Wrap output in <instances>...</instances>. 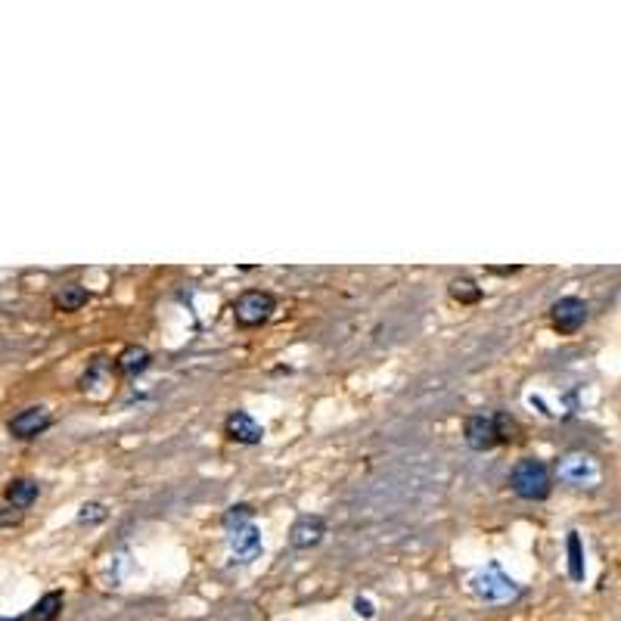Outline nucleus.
<instances>
[{"label":"nucleus","mask_w":621,"mask_h":621,"mask_svg":"<svg viewBox=\"0 0 621 621\" xmlns=\"http://www.w3.org/2000/svg\"><path fill=\"white\" fill-rule=\"evenodd\" d=\"M510 488L522 501H547L553 491V475L550 466L541 457H522L516 460L510 473Z\"/></svg>","instance_id":"f257e3e1"},{"label":"nucleus","mask_w":621,"mask_h":621,"mask_svg":"<svg viewBox=\"0 0 621 621\" xmlns=\"http://www.w3.org/2000/svg\"><path fill=\"white\" fill-rule=\"evenodd\" d=\"M274 310H277L274 295L264 292V290H249V292H242L237 301H233V321H237L239 327L252 330V327L268 323L270 317H274Z\"/></svg>","instance_id":"f03ea898"},{"label":"nucleus","mask_w":621,"mask_h":621,"mask_svg":"<svg viewBox=\"0 0 621 621\" xmlns=\"http://www.w3.org/2000/svg\"><path fill=\"white\" fill-rule=\"evenodd\" d=\"M587 321V301L578 299V295H565V299L553 301L550 308V323L559 336H575Z\"/></svg>","instance_id":"7ed1b4c3"},{"label":"nucleus","mask_w":621,"mask_h":621,"mask_svg":"<svg viewBox=\"0 0 621 621\" xmlns=\"http://www.w3.org/2000/svg\"><path fill=\"white\" fill-rule=\"evenodd\" d=\"M463 442L469 444L473 451H494L497 444V429H494V416H484V413H475V416H469L466 420V426H463Z\"/></svg>","instance_id":"20e7f679"},{"label":"nucleus","mask_w":621,"mask_h":621,"mask_svg":"<svg viewBox=\"0 0 621 621\" xmlns=\"http://www.w3.org/2000/svg\"><path fill=\"white\" fill-rule=\"evenodd\" d=\"M53 416L47 407H25V411H19L16 416L10 420V435L13 438H35L41 435L44 429H50Z\"/></svg>","instance_id":"39448f33"},{"label":"nucleus","mask_w":621,"mask_h":621,"mask_svg":"<svg viewBox=\"0 0 621 621\" xmlns=\"http://www.w3.org/2000/svg\"><path fill=\"white\" fill-rule=\"evenodd\" d=\"M224 435L230 438V442H237V444H261L264 426H261V422H255L246 411H237V413L227 416Z\"/></svg>","instance_id":"423d86ee"},{"label":"nucleus","mask_w":621,"mask_h":621,"mask_svg":"<svg viewBox=\"0 0 621 621\" xmlns=\"http://www.w3.org/2000/svg\"><path fill=\"white\" fill-rule=\"evenodd\" d=\"M323 534H327V522H323L321 516H301L292 525L290 544L295 550H310V547H317V544L323 541Z\"/></svg>","instance_id":"0eeeda50"},{"label":"nucleus","mask_w":621,"mask_h":621,"mask_svg":"<svg viewBox=\"0 0 621 621\" xmlns=\"http://www.w3.org/2000/svg\"><path fill=\"white\" fill-rule=\"evenodd\" d=\"M37 494H41V484L35 479H13L4 491V501L16 510H28L37 501Z\"/></svg>","instance_id":"6e6552de"},{"label":"nucleus","mask_w":621,"mask_h":621,"mask_svg":"<svg viewBox=\"0 0 621 621\" xmlns=\"http://www.w3.org/2000/svg\"><path fill=\"white\" fill-rule=\"evenodd\" d=\"M149 361L153 358H149V351L143 345H127L116 358V370L121 376H137L149 367Z\"/></svg>","instance_id":"1a4fd4ad"},{"label":"nucleus","mask_w":621,"mask_h":621,"mask_svg":"<svg viewBox=\"0 0 621 621\" xmlns=\"http://www.w3.org/2000/svg\"><path fill=\"white\" fill-rule=\"evenodd\" d=\"M90 301V292L85 290L81 283H63L53 295V305L59 310H66V314H72V310H81Z\"/></svg>","instance_id":"9d476101"},{"label":"nucleus","mask_w":621,"mask_h":621,"mask_svg":"<svg viewBox=\"0 0 621 621\" xmlns=\"http://www.w3.org/2000/svg\"><path fill=\"white\" fill-rule=\"evenodd\" d=\"M230 547L239 563H249V559L261 550V537L255 528H239V532H233V537H230Z\"/></svg>","instance_id":"9b49d317"},{"label":"nucleus","mask_w":621,"mask_h":621,"mask_svg":"<svg viewBox=\"0 0 621 621\" xmlns=\"http://www.w3.org/2000/svg\"><path fill=\"white\" fill-rule=\"evenodd\" d=\"M59 612H63V594H59V590H50V594H44L41 600L32 606V612L25 616V621H56Z\"/></svg>","instance_id":"f8f14e48"},{"label":"nucleus","mask_w":621,"mask_h":621,"mask_svg":"<svg viewBox=\"0 0 621 621\" xmlns=\"http://www.w3.org/2000/svg\"><path fill=\"white\" fill-rule=\"evenodd\" d=\"M451 299L460 301V305H475V301L482 299V286L469 277H457L451 283Z\"/></svg>","instance_id":"ddd939ff"},{"label":"nucleus","mask_w":621,"mask_h":621,"mask_svg":"<svg viewBox=\"0 0 621 621\" xmlns=\"http://www.w3.org/2000/svg\"><path fill=\"white\" fill-rule=\"evenodd\" d=\"M494 416V429H497V442L501 444H510V442H516L519 438V422L513 420L510 413L501 411V413H491Z\"/></svg>","instance_id":"4468645a"},{"label":"nucleus","mask_w":621,"mask_h":621,"mask_svg":"<svg viewBox=\"0 0 621 621\" xmlns=\"http://www.w3.org/2000/svg\"><path fill=\"white\" fill-rule=\"evenodd\" d=\"M569 572H572V581H581L585 578V563H581V541L578 534H569Z\"/></svg>","instance_id":"2eb2a0df"},{"label":"nucleus","mask_w":621,"mask_h":621,"mask_svg":"<svg viewBox=\"0 0 621 621\" xmlns=\"http://www.w3.org/2000/svg\"><path fill=\"white\" fill-rule=\"evenodd\" d=\"M249 519H252V506L237 504V506H230V510L224 513V528H237V532H239V525H242V522H249Z\"/></svg>","instance_id":"dca6fc26"},{"label":"nucleus","mask_w":621,"mask_h":621,"mask_svg":"<svg viewBox=\"0 0 621 621\" xmlns=\"http://www.w3.org/2000/svg\"><path fill=\"white\" fill-rule=\"evenodd\" d=\"M22 519H25V510H16V506H10V504L0 506V528H13V525H19Z\"/></svg>","instance_id":"f3484780"},{"label":"nucleus","mask_w":621,"mask_h":621,"mask_svg":"<svg viewBox=\"0 0 621 621\" xmlns=\"http://www.w3.org/2000/svg\"><path fill=\"white\" fill-rule=\"evenodd\" d=\"M103 519H106L103 504H85L78 513V522H103Z\"/></svg>","instance_id":"a211bd4d"},{"label":"nucleus","mask_w":621,"mask_h":621,"mask_svg":"<svg viewBox=\"0 0 621 621\" xmlns=\"http://www.w3.org/2000/svg\"><path fill=\"white\" fill-rule=\"evenodd\" d=\"M0 621H25V618H0Z\"/></svg>","instance_id":"6ab92c4d"}]
</instances>
